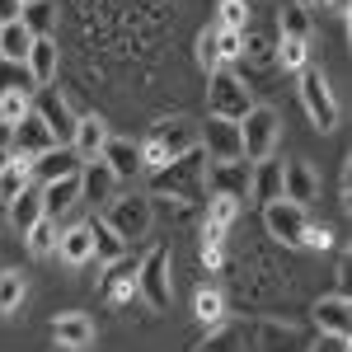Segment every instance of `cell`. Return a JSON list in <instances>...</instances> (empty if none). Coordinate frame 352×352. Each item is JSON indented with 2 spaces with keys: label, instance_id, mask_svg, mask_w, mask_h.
Segmentation results:
<instances>
[{
  "label": "cell",
  "instance_id": "40",
  "mask_svg": "<svg viewBox=\"0 0 352 352\" xmlns=\"http://www.w3.org/2000/svg\"><path fill=\"white\" fill-rule=\"evenodd\" d=\"M310 352H348V338H338V333H320V343Z\"/></svg>",
  "mask_w": 352,
  "mask_h": 352
},
{
  "label": "cell",
  "instance_id": "21",
  "mask_svg": "<svg viewBox=\"0 0 352 352\" xmlns=\"http://www.w3.org/2000/svg\"><path fill=\"white\" fill-rule=\"evenodd\" d=\"M52 338L61 343V348L80 352V348L94 343V324H89V315H80V310H66V315L52 320Z\"/></svg>",
  "mask_w": 352,
  "mask_h": 352
},
{
  "label": "cell",
  "instance_id": "23",
  "mask_svg": "<svg viewBox=\"0 0 352 352\" xmlns=\"http://www.w3.org/2000/svg\"><path fill=\"white\" fill-rule=\"evenodd\" d=\"M207 184H212V197H235L240 202L244 192H249V164H212V174H207Z\"/></svg>",
  "mask_w": 352,
  "mask_h": 352
},
{
  "label": "cell",
  "instance_id": "26",
  "mask_svg": "<svg viewBox=\"0 0 352 352\" xmlns=\"http://www.w3.org/2000/svg\"><path fill=\"white\" fill-rule=\"evenodd\" d=\"M89 235H94V258H99V263H122V258H127V244L118 240L104 221H89Z\"/></svg>",
  "mask_w": 352,
  "mask_h": 352
},
{
  "label": "cell",
  "instance_id": "31",
  "mask_svg": "<svg viewBox=\"0 0 352 352\" xmlns=\"http://www.w3.org/2000/svg\"><path fill=\"white\" fill-rule=\"evenodd\" d=\"M28 184H33V179H28V160H14V155H10V169L0 174V202L19 197V192H24Z\"/></svg>",
  "mask_w": 352,
  "mask_h": 352
},
{
  "label": "cell",
  "instance_id": "14",
  "mask_svg": "<svg viewBox=\"0 0 352 352\" xmlns=\"http://www.w3.org/2000/svg\"><path fill=\"white\" fill-rule=\"evenodd\" d=\"M99 160L113 169V179H118V184H127V179H136V174H146V164H141V146L127 141V136H109V146H104V155H99Z\"/></svg>",
  "mask_w": 352,
  "mask_h": 352
},
{
  "label": "cell",
  "instance_id": "35",
  "mask_svg": "<svg viewBox=\"0 0 352 352\" xmlns=\"http://www.w3.org/2000/svg\"><path fill=\"white\" fill-rule=\"evenodd\" d=\"M197 66L212 76V71H221V52H217V28H202L197 33Z\"/></svg>",
  "mask_w": 352,
  "mask_h": 352
},
{
  "label": "cell",
  "instance_id": "37",
  "mask_svg": "<svg viewBox=\"0 0 352 352\" xmlns=\"http://www.w3.org/2000/svg\"><path fill=\"white\" fill-rule=\"evenodd\" d=\"M217 52H221V66L235 61V56L244 52V33H226V28H217Z\"/></svg>",
  "mask_w": 352,
  "mask_h": 352
},
{
  "label": "cell",
  "instance_id": "25",
  "mask_svg": "<svg viewBox=\"0 0 352 352\" xmlns=\"http://www.w3.org/2000/svg\"><path fill=\"white\" fill-rule=\"evenodd\" d=\"M5 217H10V226H14L19 235H28V230L43 221V197H38L33 188H24L19 197H10V202H5Z\"/></svg>",
  "mask_w": 352,
  "mask_h": 352
},
{
  "label": "cell",
  "instance_id": "11",
  "mask_svg": "<svg viewBox=\"0 0 352 352\" xmlns=\"http://www.w3.org/2000/svg\"><path fill=\"white\" fill-rule=\"evenodd\" d=\"M52 146H56V141H52V132L43 127V118H38V113H28L24 122L10 132V155H14V160H38V155H43V151H52Z\"/></svg>",
  "mask_w": 352,
  "mask_h": 352
},
{
  "label": "cell",
  "instance_id": "30",
  "mask_svg": "<svg viewBox=\"0 0 352 352\" xmlns=\"http://www.w3.org/2000/svg\"><path fill=\"white\" fill-rule=\"evenodd\" d=\"M212 28L244 33V28H249V5H244V0H221V5H217V24H212Z\"/></svg>",
  "mask_w": 352,
  "mask_h": 352
},
{
  "label": "cell",
  "instance_id": "29",
  "mask_svg": "<svg viewBox=\"0 0 352 352\" xmlns=\"http://www.w3.org/2000/svg\"><path fill=\"white\" fill-rule=\"evenodd\" d=\"M277 61H282V71L300 76V71L310 66V43H305V38H282V43H277Z\"/></svg>",
  "mask_w": 352,
  "mask_h": 352
},
{
  "label": "cell",
  "instance_id": "44",
  "mask_svg": "<svg viewBox=\"0 0 352 352\" xmlns=\"http://www.w3.org/2000/svg\"><path fill=\"white\" fill-rule=\"evenodd\" d=\"M5 169H10V151L0 146V174H5Z\"/></svg>",
  "mask_w": 352,
  "mask_h": 352
},
{
  "label": "cell",
  "instance_id": "1",
  "mask_svg": "<svg viewBox=\"0 0 352 352\" xmlns=\"http://www.w3.org/2000/svg\"><path fill=\"white\" fill-rule=\"evenodd\" d=\"M188 151H197V127H192L188 118H164L160 127L151 132V141L141 146V164H146V174H151V169L179 160V155H188Z\"/></svg>",
  "mask_w": 352,
  "mask_h": 352
},
{
  "label": "cell",
  "instance_id": "24",
  "mask_svg": "<svg viewBox=\"0 0 352 352\" xmlns=\"http://www.w3.org/2000/svg\"><path fill=\"white\" fill-rule=\"evenodd\" d=\"M28 47H33V33L24 28V19H10V24H0V61H10V66H24V61H28Z\"/></svg>",
  "mask_w": 352,
  "mask_h": 352
},
{
  "label": "cell",
  "instance_id": "33",
  "mask_svg": "<svg viewBox=\"0 0 352 352\" xmlns=\"http://www.w3.org/2000/svg\"><path fill=\"white\" fill-rule=\"evenodd\" d=\"M56 235H61V230H56V221H38V226H33V230H28L24 240H28V254H38V258H47V254H52L56 249Z\"/></svg>",
  "mask_w": 352,
  "mask_h": 352
},
{
  "label": "cell",
  "instance_id": "9",
  "mask_svg": "<svg viewBox=\"0 0 352 352\" xmlns=\"http://www.w3.org/2000/svg\"><path fill=\"white\" fill-rule=\"evenodd\" d=\"M197 160H202V151H188L179 160L151 169V192H192L197 188V169H202Z\"/></svg>",
  "mask_w": 352,
  "mask_h": 352
},
{
  "label": "cell",
  "instance_id": "15",
  "mask_svg": "<svg viewBox=\"0 0 352 352\" xmlns=\"http://www.w3.org/2000/svg\"><path fill=\"white\" fill-rule=\"evenodd\" d=\"M315 192H320V179H315V169H310L305 160L282 164V202L310 207V202H315Z\"/></svg>",
  "mask_w": 352,
  "mask_h": 352
},
{
  "label": "cell",
  "instance_id": "34",
  "mask_svg": "<svg viewBox=\"0 0 352 352\" xmlns=\"http://www.w3.org/2000/svg\"><path fill=\"white\" fill-rule=\"evenodd\" d=\"M0 94H38V85L28 80L24 66H10V61H0Z\"/></svg>",
  "mask_w": 352,
  "mask_h": 352
},
{
  "label": "cell",
  "instance_id": "45",
  "mask_svg": "<svg viewBox=\"0 0 352 352\" xmlns=\"http://www.w3.org/2000/svg\"><path fill=\"white\" fill-rule=\"evenodd\" d=\"M310 5H324V0H296V10H310Z\"/></svg>",
  "mask_w": 352,
  "mask_h": 352
},
{
  "label": "cell",
  "instance_id": "6",
  "mask_svg": "<svg viewBox=\"0 0 352 352\" xmlns=\"http://www.w3.org/2000/svg\"><path fill=\"white\" fill-rule=\"evenodd\" d=\"M207 109L212 118H230V122H240L244 113L254 109V99H249V85L230 71V66H221L212 71V89H207Z\"/></svg>",
  "mask_w": 352,
  "mask_h": 352
},
{
  "label": "cell",
  "instance_id": "7",
  "mask_svg": "<svg viewBox=\"0 0 352 352\" xmlns=\"http://www.w3.org/2000/svg\"><path fill=\"white\" fill-rule=\"evenodd\" d=\"M197 151H202L212 164L244 160V155H240V122H230V118H212V113H207V122H202V132H197Z\"/></svg>",
  "mask_w": 352,
  "mask_h": 352
},
{
  "label": "cell",
  "instance_id": "43",
  "mask_svg": "<svg viewBox=\"0 0 352 352\" xmlns=\"http://www.w3.org/2000/svg\"><path fill=\"white\" fill-rule=\"evenodd\" d=\"M0 146L10 151V127H5V122H0Z\"/></svg>",
  "mask_w": 352,
  "mask_h": 352
},
{
  "label": "cell",
  "instance_id": "13",
  "mask_svg": "<svg viewBox=\"0 0 352 352\" xmlns=\"http://www.w3.org/2000/svg\"><path fill=\"white\" fill-rule=\"evenodd\" d=\"M109 122L99 118V113H85V118H76V136H71V151L80 155V164L99 160L104 155V146H109Z\"/></svg>",
  "mask_w": 352,
  "mask_h": 352
},
{
  "label": "cell",
  "instance_id": "22",
  "mask_svg": "<svg viewBox=\"0 0 352 352\" xmlns=\"http://www.w3.org/2000/svg\"><path fill=\"white\" fill-rule=\"evenodd\" d=\"M282 164L287 160H258L249 169V192H254V202H277L282 197Z\"/></svg>",
  "mask_w": 352,
  "mask_h": 352
},
{
  "label": "cell",
  "instance_id": "28",
  "mask_svg": "<svg viewBox=\"0 0 352 352\" xmlns=\"http://www.w3.org/2000/svg\"><path fill=\"white\" fill-rule=\"evenodd\" d=\"M24 28L33 33V38H52V24H56V14H52V0H33V5H24Z\"/></svg>",
  "mask_w": 352,
  "mask_h": 352
},
{
  "label": "cell",
  "instance_id": "20",
  "mask_svg": "<svg viewBox=\"0 0 352 352\" xmlns=\"http://www.w3.org/2000/svg\"><path fill=\"white\" fill-rule=\"evenodd\" d=\"M38 197H43V217H47V221H61V212H71V207L80 202V174L56 179V184H43V188H38Z\"/></svg>",
  "mask_w": 352,
  "mask_h": 352
},
{
  "label": "cell",
  "instance_id": "46",
  "mask_svg": "<svg viewBox=\"0 0 352 352\" xmlns=\"http://www.w3.org/2000/svg\"><path fill=\"white\" fill-rule=\"evenodd\" d=\"M0 217H5V202H0Z\"/></svg>",
  "mask_w": 352,
  "mask_h": 352
},
{
  "label": "cell",
  "instance_id": "3",
  "mask_svg": "<svg viewBox=\"0 0 352 352\" xmlns=\"http://www.w3.org/2000/svg\"><path fill=\"white\" fill-rule=\"evenodd\" d=\"M104 226H109L122 244L146 240V235H151V226H155V202H151V197H141V192H132V197H113Z\"/></svg>",
  "mask_w": 352,
  "mask_h": 352
},
{
  "label": "cell",
  "instance_id": "16",
  "mask_svg": "<svg viewBox=\"0 0 352 352\" xmlns=\"http://www.w3.org/2000/svg\"><path fill=\"white\" fill-rule=\"evenodd\" d=\"M24 71H28V80L38 85V89L56 80V71H61V47H56V38H33Z\"/></svg>",
  "mask_w": 352,
  "mask_h": 352
},
{
  "label": "cell",
  "instance_id": "32",
  "mask_svg": "<svg viewBox=\"0 0 352 352\" xmlns=\"http://www.w3.org/2000/svg\"><path fill=\"white\" fill-rule=\"evenodd\" d=\"M28 113H33V94H0V122H5L10 132L24 122Z\"/></svg>",
  "mask_w": 352,
  "mask_h": 352
},
{
  "label": "cell",
  "instance_id": "36",
  "mask_svg": "<svg viewBox=\"0 0 352 352\" xmlns=\"http://www.w3.org/2000/svg\"><path fill=\"white\" fill-rule=\"evenodd\" d=\"M282 38H305V43H310V19H305V10L292 5V10L282 14Z\"/></svg>",
  "mask_w": 352,
  "mask_h": 352
},
{
  "label": "cell",
  "instance_id": "47",
  "mask_svg": "<svg viewBox=\"0 0 352 352\" xmlns=\"http://www.w3.org/2000/svg\"><path fill=\"white\" fill-rule=\"evenodd\" d=\"M19 5H33V0H19Z\"/></svg>",
  "mask_w": 352,
  "mask_h": 352
},
{
  "label": "cell",
  "instance_id": "17",
  "mask_svg": "<svg viewBox=\"0 0 352 352\" xmlns=\"http://www.w3.org/2000/svg\"><path fill=\"white\" fill-rule=\"evenodd\" d=\"M113 197H118V179H113L109 164H104V160L80 164V202L99 207V202H113Z\"/></svg>",
  "mask_w": 352,
  "mask_h": 352
},
{
  "label": "cell",
  "instance_id": "4",
  "mask_svg": "<svg viewBox=\"0 0 352 352\" xmlns=\"http://www.w3.org/2000/svg\"><path fill=\"white\" fill-rule=\"evenodd\" d=\"M300 109H305V118H310V127L315 132H333L338 127V104H333V89H329L324 71H300Z\"/></svg>",
  "mask_w": 352,
  "mask_h": 352
},
{
  "label": "cell",
  "instance_id": "18",
  "mask_svg": "<svg viewBox=\"0 0 352 352\" xmlns=\"http://www.w3.org/2000/svg\"><path fill=\"white\" fill-rule=\"evenodd\" d=\"M315 329L320 333H338V338H348V329H352V305H348V296L343 292H333V296H324V300H315Z\"/></svg>",
  "mask_w": 352,
  "mask_h": 352
},
{
  "label": "cell",
  "instance_id": "39",
  "mask_svg": "<svg viewBox=\"0 0 352 352\" xmlns=\"http://www.w3.org/2000/svg\"><path fill=\"white\" fill-rule=\"evenodd\" d=\"M300 244H310V249H329V244H333V235H329V230H320V226H305Z\"/></svg>",
  "mask_w": 352,
  "mask_h": 352
},
{
  "label": "cell",
  "instance_id": "12",
  "mask_svg": "<svg viewBox=\"0 0 352 352\" xmlns=\"http://www.w3.org/2000/svg\"><path fill=\"white\" fill-rule=\"evenodd\" d=\"M71 174H80V155L71 146H52L38 160H28V179H38V184H56V179H71Z\"/></svg>",
  "mask_w": 352,
  "mask_h": 352
},
{
  "label": "cell",
  "instance_id": "8",
  "mask_svg": "<svg viewBox=\"0 0 352 352\" xmlns=\"http://www.w3.org/2000/svg\"><path fill=\"white\" fill-rule=\"evenodd\" d=\"M33 113L43 118V127L52 132L56 146H71V136H76V113L66 109V99L56 94L52 85H43V89L33 94Z\"/></svg>",
  "mask_w": 352,
  "mask_h": 352
},
{
  "label": "cell",
  "instance_id": "5",
  "mask_svg": "<svg viewBox=\"0 0 352 352\" xmlns=\"http://www.w3.org/2000/svg\"><path fill=\"white\" fill-rule=\"evenodd\" d=\"M136 296L151 310H169L174 305V282H169V249H151L136 268Z\"/></svg>",
  "mask_w": 352,
  "mask_h": 352
},
{
  "label": "cell",
  "instance_id": "10",
  "mask_svg": "<svg viewBox=\"0 0 352 352\" xmlns=\"http://www.w3.org/2000/svg\"><path fill=\"white\" fill-rule=\"evenodd\" d=\"M263 226H268L272 240L282 244H300V235H305V226H310V217H305V207H296V202H268L263 207Z\"/></svg>",
  "mask_w": 352,
  "mask_h": 352
},
{
  "label": "cell",
  "instance_id": "42",
  "mask_svg": "<svg viewBox=\"0 0 352 352\" xmlns=\"http://www.w3.org/2000/svg\"><path fill=\"white\" fill-rule=\"evenodd\" d=\"M329 5H333L338 14H352V0H329Z\"/></svg>",
  "mask_w": 352,
  "mask_h": 352
},
{
  "label": "cell",
  "instance_id": "41",
  "mask_svg": "<svg viewBox=\"0 0 352 352\" xmlns=\"http://www.w3.org/2000/svg\"><path fill=\"white\" fill-rule=\"evenodd\" d=\"M19 14H24V5H19V0H0V24L19 19Z\"/></svg>",
  "mask_w": 352,
  "mask_h": 352
},
{
  "label": "cell",
  "instance_id": "19",
  "mask_svg": "<svg viewBox=\"0 0 352 352\" xmlns=\"http://www.w3.org/2000/svg\"><path fill=\"white\" fill-rule=\"evenodd\" d=\"M61 263H71V268H80V263H89L94 258V235H89V221H80V226H71V230H61L56 235V249H52Z\"/></svg>",
  "mask_w": 352,
  "mask_h": 352
},
{
  "label": "cell",
  "instance_id": "2",
  "mask_svg": "<svg viewBox=\"0 0 352 352\" xmlns=\"http://www.w3.org/2000/svg\"><path fill=\"white\" fill-rule=\"evenodd\" d=\"M277 136H282V122H277V113L268 104H254V109L240 118V155L249 164L258 160H272V151H277Z\"/></svg>",
  "mask_w": 352,
  "mask_h": 352
},
{
  "label": "cell",
  "instance_id": "38",
  "mask_svg": "<svg viewBox=\"0 0 352 352\" xmlns=\"http://www.w3.org/2000/svg\"><path fill=\"white\" fill-rule=\"evenodd\" d=\"M197 320H207V324L221 320V292H197Z\"/></svg>",
  "mask_w": 352,
  "mask_h": 352
},
{
  "label": "cell",
  "instance_id": "27",
  "mask_svg": "<svg viewBox=\"0 0 352 352\" xmlns=\"http://www.w3.org/2000/svg\"><path fill=\"white\" fill-rule=\"evenodd\" d=\"M24 305V272L19 268H5L0 272V320L5 315H14Z\"/></svg>",
  "mask_w": 352,
  "mask_h": 352
}]
</instances>
